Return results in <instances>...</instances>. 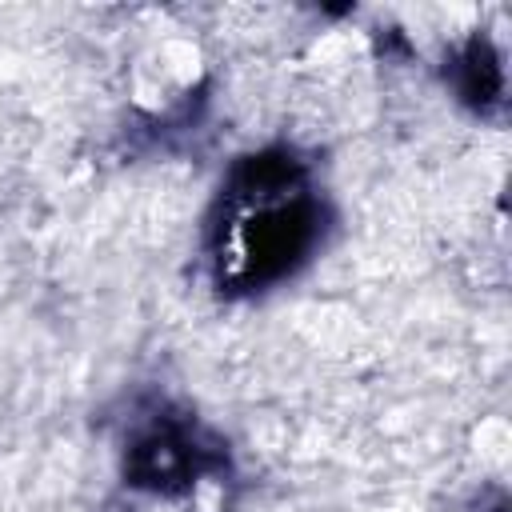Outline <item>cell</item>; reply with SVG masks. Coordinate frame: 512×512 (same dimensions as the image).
I'll return each mask as SVG.
<instances>
[{"label": "cell", "mask_w": 512, "mask_h": 512, "mask_svg": "<svg viewBox=\"0 0 512 512\" xmlns=\"http://www.w3.org/2000/svg\"><path fill=\"white\" fill-rule=\"evenodd\" d=\"M312 240V204L288 160H252L232 188V216L224 232L228 276L260 284L296 264ZM220 256V260H224Z\"/></svg>", "instance_id": "cell-1"}]
</instances>
